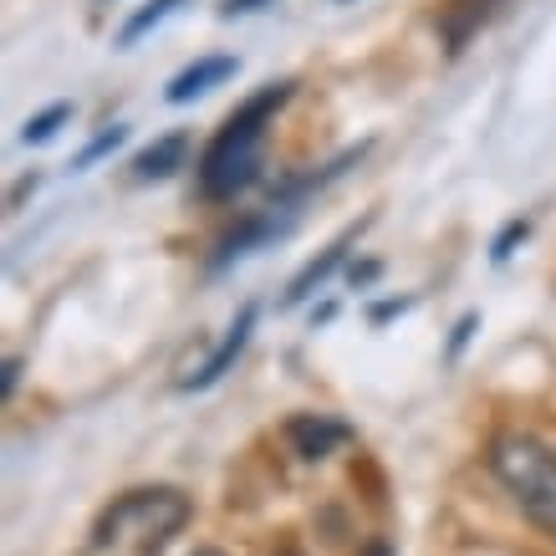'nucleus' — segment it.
I'll return each mask as SVG.
<instances>
[{"label": "nucleus", "mask_w": 556, "mask_h": 556, "mask_svg": "<svg viewBox=\"0 0 556 556\" xmlns=\"http://www.w3.org/2000/svg\"><path fill=\"white\" fill-rule=\"evenodd\" d=\"M67 118H72V102H51V108H41L36 118H26L21 138H26V143H47V138L56 134V128H62Z\"/></svg>", "instance_id": "obj_12"}, {"label": "nucleus", "mask_w": 556, "mask_h": 556, "mask_svg": "<svg viewBox=\"0 0 556 556\" xmlns=\"http://www.w3.org/2000/svg\"><path fill=\"white\" fill-rule=\"evenodd\" d=\"M287 439H291V450H296L302 459H327V455H338L342 444L353 439V424L327 419V414H296V419L287 424Z\"/></svg>", "instance_id": "obj_6"}, {"label": "nucleus", "mask_w": 556, "mask_h": 556, "mask_svg": "<svg viewBox=\"0 0 556 556\" xmlns=\"http://www.w3.org/2000/svg\"><path fill=\"white\" fill-rule=\"evenodd\" d=\"M348 245H353V230H348L342 240H332V245H327V251H321L317 261H306V266L296 270V276H291V287H287V296H281V306L306 302V296H312V291H317L321 281H327V276H332V270L342 266V255H348Z\"/></svg>", "instance_id": "obj_9"}, {"label": "nucleus", "mask_w": 556, "mask_h": 556, "mask_svg": "<svg viewBox=\"0 0 556 556\" xmlns=\"http://www.w3.org/2000/svg\"><path fill=\"white\" fill-rule=\"evenodd\" d=\"M16 372H21V363L16 357H5V372H0V393H5V399L16 393Z\"/></svg>", "instance_id": "obj_19"}, {"label": "nucleus", "mask_w": 556, "mask_h": 556, "mask_svg": "<svg viewBox=\"0 0 556 556\" xmlns=\"http://www.w3.org/2000/svg\"><path fill=\"white\" fill-rule=\"evenodd\" d=\"M475 327H480V317H475V312H465V317L455 321V338H450V357H459V348L470 342V332H475Z\"/></svg>", "instance_id": "obj_15"}, {"label": "nucleus", "mask_w": 556, "mask_h": 556, "mask_svg": "<svg viewBox=\"0 0 556 556\" xmlns=\"http://www.w3.org/2000/svg\"><path fill=\"white\" fill-rule=\"evenodd\" d=\"M240 72V62L236 56H200V62H189L179 77L169 83V92L164 98L174 102V108H185V102H194V98H204L210 87H219L225 77H236Z\"/></svg>", "instance_id": "obj_7"}, {"label": "nucleus", "mask_w": 556, "mask_h": 556, "mask_svg": "<svg viewBox=\"0 0 556 556\" xmlns=\"http://www.w3.org/2000/svg\"><path fill=\"white\" fill-rule=\"evenodd\" d=\"M378 270H383L378 261H363V266H348V281L363 291V287H372V281H378Z\"/></svg>", "instance_id": "obj_16"}, {"label": "nucleus", "mask_w": 556, "mask_h": 556, "mask_svg": "<svg viewBox=\"0 0 556 556\" xmlns=\"http://www.w3.org/2000/svg\"><path fill=\"white\" fill-rule=\"evenodd\" d=\"M123 138H128V128H123V123H113V128H102V134L92 138V143H87V149L77 153V159H72V169H92L98 159H108V153L118 149Z\"/></svg>", "instance_id": "obj_13"}, {"label": "nucleus", "mask_w": 556, "mask_h": 556, "mask_svg": "<svg viewBox=\"0 0 556 556\" xmlns=\"http://www.w3.org/2000/svg\"><path fill=\"white\" fill-rule=\"evenodd\" d=\"M291 83H266L255 98H245L219 123V134L210 138V149L200 153V194L204 200H236L240 189H251L261 179V149H266V123L276 108H287Z\"/></svg>", "instance_id": "obj_1"}, {"label": "nucleus", "mask_w": 556, "mask_h": 556, "mask_svg": "<svg viewBox=\"0 0 556 556\" xmlns=\"http://www.w3.org/2000/svg\"><path fill=\"white\" fill-rule=\"evenodd\" d=\"M490 470L516 495V506L556 536V450L531 434H501L490 444Z\"/></svg>", "instance_id": "obj_3"}, {"label": "nucleus", "mask_w": 556, "mask_h": 556, "mask_svg": "<svg viewBox=\"0 0 556 556\" xmlns=\"http://www.w3.org/2000/svg\"><path fill=\"white\" fill-rule=\"evenodd\" d=\"M194 556H225V552H215V546H204V552H194Z\"/></svg>", "instance_id": "obj_21"}, {"label": "nucleus", "mask_w": 556, "mask_h": 556, "mask_svg": "<svg viewBox=\"0 0 556 556\" xmlns=\"http://www.w3.org/2000/svg\"><path fill=\"white\" fill-rule=\"evenodd\" d=\"M291 225H296V215H291L287 204H281V210L270 204V210H261V215H245L236 230H230V236L219 240V251H215V261H210V270H225L230 261L251 255L255 245H270V240H281Z\"/></svg>", "instance_id": "obj_4"}, {"label": "nucleus", "mask_w": 556, "mask_h": 556, "mask_svg": "<svg viewBox=\"0 0 556 556\" xmlns=\"http://www.w3.org/2000/svg\"><path fill=\"white\" fill-rule=\"evenodd\" d=\"M179 5H185V0H149L143 11H134V16L123 21V31H118V47H134L138 36H149L153 26H159V21H164V16H174Z\"/></svg>", "instance_id": "obj_11"}, {"label": "nucleus", "mask_w": 556, "mask_h": 556, "mask_svg": "<svg viewBox=\"0 0 556 556\" xmlns=\"http://www.w3.org/2000/svg\"><path fill=\"white\" fill-rule=\"evenodd\" d=\"M490 5H495V0H450V11H444V36H450V51H459L465 41H470V31L490 16Z\"/></svg>", "instance_id": "obj_10"}, {"label": "nucleus", "mask_w": 556, "mask_h": 556, "mask_svg": "<svg viewBox=\"0 0 556 556\" xmlns=\"http://www.w3.org/2000/svg\"><path fill=\"white\" fill-rule=\"evenodd\" d=\"M251 327H255V306L245 302V306H240V312H236V321H230V332L219 338V348H215V353L204 357V363H200V368H194V372H179V388H210V383H219L225 372L236 368L240 348L251 342Z\"/></svg>", "instance_id": "obj_5"}, {"label": "nucleus", "mask_w": 556, "mask_h": 556, "mask_svg": "<svg viewBox=\"0 0 556 556\" xmlns=\"http://www.w3.org/2000/svg\"><path fill=\"white\" fill-rule=\"evenodd\" d=\"M276 556H296V552H276Z\"/></svg>", "instance_id": "obj_22"}, {"label": "nucleus", "mask_w": 556, "mask_h": 556, "mask_svg": "<svg viewBox=\"0 0 556 556\" xmlns=\"http://www.w3.org/2000/svg\"><path fill=\"white\" fill-rule=\"evenodd\" d=\"M185 153H189V134H164V138H153V143H143L128 169H134L138 185H159L174 169H185Z\"/></svg>", "instance_id": "obj_8"}, {"label": "nucleus", "mask_w": 556, "mask_h": 556, "mask_svg": "<svg viewBox=\"0 0 556 556\" xmlns=\"http://www.w3.org/2000/svg\"><path fill=\"white\" fill-rule=\"evenodd\" d=\"M408 306H414V296H399V302H378L368 317H372V321H388V317H399V312H408Z\"/></svg>", "instance_id": "obj_18"}, {"label": "nucleus", "mask_w": 556, "mask_h": 556, "mask_svg": "<svg viewBox=\"0 0 556 556\" xmlns=\"http://www.w3.org/2000/svg\"><path fill=\"white\" fill-rule=\"evenodd\" d=\"M526 236H531V219H510V225H501V236L490 240V261H495V266H506Z\"/></svg>", "instance_id": "obj_14"}, {"label": "nucleus", "mask_w": 556, "mask_h": 556, "mask_svg": "<svg viewBox=\"0 0 556 556\" xmlns=\"http://www.w3.org/2000/svg\"><path fill=\"white\" fill-rule=\"evenodd\" d=\"M189 521V501L179 490H128L92 526V546L98 552H123V556H159Z\"/></svg>", "instance_id": "obj_2"}, {"label": "nucleus", "mask_w": 556, "mask_h": 556, "mask_svg": "<svg viewBox=\"0 0 556 556\" xmlns=\"http://www.w3.org/2000/svg\"><path fill=\"white\" fill-rule=\"evenodd\" d=\"M261 5H270V0H225V5H219V16L236 21V16H251V11H261Z\"/></svg>", "instance_id": "obj_17"}, {"label": "nucleus", "mask_w": 556, "mask_h": 556, "mask_svg": "<svg viewBox=\"0 0 556 556\" xmlns=\"http://www.w3.org/2000/svg\"><path fill=\"white\" fill-rule=\"evenodd\" d=\"M357 556H393V546H388V541H372V546H363Z\"/></svg>", "instance_id": "obj_20"}]
</instances>
